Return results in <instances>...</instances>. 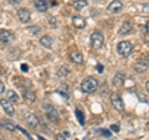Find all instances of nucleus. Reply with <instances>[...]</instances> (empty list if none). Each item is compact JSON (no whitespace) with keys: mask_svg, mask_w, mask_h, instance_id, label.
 Listing matches in <instances>:
<instances>
[{"mask_svg":"<svg viewBox=\"0 0 149 140\" xmlns=\"http://www.w3.org/2000/svg\"><path fill=\"white\" fill-rule=\"evenodd\" d=\"M42 108H44L45 113H46V115H47V118L50 120H52V122H58L60 115H58L57 109H56L54 105L46 103V104H42Z\"/></svg>","mask_w":149,"mask_h":140,"instance_id":"obj_4","label":"nucleus"},{"mask_svg":"<svg viewBox=\"0 0 149 140\" xmlns=\"http://www.w3.org/2000/svg\"><path fill=\"white\" fill-rule=\"evenodd\" d=\"M123 9V3L119 1V0H114L112 1L108 6H107V11L109 14H117Z\"/></svg>","mask_w":149,"mask_h":140,"instance_id":"obj_9","label":"nucleus"},{"mask_svg":"<svg viewBox=\"0 0 149 140\" xmlns=\"http://www.w3.org/2000/svg\"><path fill=\"white\" fill-rule=\"evenodd\" d=\"M117 52L124 58L129 57L130 53L133 52V46L129 41H120L117 45Z\"/></svg>","mask_w":149,"mask_h":140,"instance_id":"obj_2","label":"nucleus"},{"mask_svg":"<svg viewBox=\"0 0 149 140\" xmlns=\"http://www.w3.org/2000/svg\"><path fill=\"white\" fill-rule=\"evenodd\" d=\"M40 44L42 45L44 47H46V49H51V47H52V44H54V40H52V37H51V36L45 35V36H42L40 39Z\"/></svg>","mask_w":149,"mask_h":140,"instance_id":"obj_17","label":"nucleus"},{"mask_svg":"<svg viewBox=\"0 0 149 140\" xmlns=\"http://www.w3.org/2000/svg\"><path fill=\"white\" fill-rule=\"evenodd\" d=\"M143 12L149 15V4H144L143 5Z\"/></svg>","mask_w":149,"mask_h":140,"instance_id":"obj_26","label":"nucleus"},{"mask_svg":"<svg viewBox=\"0 0 149 140\" xmlns=\"http://www.w3.org/2000/svg\"><path fill=\"white\" fill-rule=\"evenodd\" d=\"M22 97L25 98V99H27L29 102H34L36 100V96H35V93L32 92L31 89H22Z\"/></svg>","mask_w":149,"mask_h":140,"instance_id":"obj_18","label":"nucleus"},{"mask_svg":"<svg viewBox=\"0 0 149 140\" xmlns=\"http://www.w3.org/2000/svg\"><path fill=\"white\" fill-rule=\"evenodd\" d=\"M26 30L29 31L30 34H32V35H37L40 32V27L39 26H29Z\"/></svg>","mask_w":149,"mask_h":140,"instance_id":"obj_24","label":"nucleus"},{"mask_svg":"<svg viewBox=\"0 0 149 140\" xmlns=\"http://www.w3.org/2000/svg\"><path fill=\"white\" fill-rule=\"evenodd\" d=\"M0 105H1L3 110L5 112V114L9 116H13L14 113H15V109H14L13 102H10L9 99H1L0 100Z\"/></svg>","mask_w":149,"mask_h":140,"instance_id":"obj_7","label":"nucleus"},{"mask_svg":"<svg viewBox=\"0 0 149 140\" xmlns=\"http://www.w3.org/2000/svg\"><path fill=\"white\" fill-rule=\"evenodd\" d=\"M124 82H125V74L122 73V72L117 73L114 76V78H113V85L116 87H122L124 85Z\"/></svg>","mask_w":149,"mask_h":140,"instance_id":"obj_16","label":"nucleus"},{"mask_svg":"<svg viewBox=\"0 0 149 140\" xmlns=\"http://www.w3.org/2000/svg\"><path fill=\"white\" fill-rule=\"evenodd\" d=\"M39 139H40V140H44V139H42V138H41V137H39Z\"/></svg>","mask_w":149,"mask_h":140,"instance_id":"obj_38","label":"nucleus"},{"mask_svg":"<svg viewBox=\"0 0 149 140\" xmlns=\"http://www.w3.org/2000/svg\"><path fill=\"white\" fill-rule=\"evenodd\" d=\"M87 5H88L87 0H76V1H73V4H72V6L76 9V10H82V9H85Z\"/></svg>","mask_w":149,"mask_h":140,"instance_id":"obj_19","label":"nucleus"},{"mask_svg":"<svg viewBox=\"0 0 149 140\" xmlns=\"http://www.w3.org/2000/svg\"><path fill=\"white\" fill-rule=\"evenodd\" d=\"M149 67V61L147 58H139L138 61L136 62V64H134V72L141 74V73H144L148 69Z\"/></svg>","mask_w":149,"mask_h":140,"instance_id":"obj_6","label":"nucleus"},{"mask_svg":"<svg viewBox=\"0 0 149 140\" xmlns=\"http://www.w3.org/2000/svg\"><path fill=\"white\" fill-rule=\"evenodd\" d=\"M56 140H66V138H65V135H62V134H57L56 135Z\"/></svg>","mask_w":149,"mask_h":140,"instance_id":"obj_28","label":"nucleus"},{"mask_svg":"<svg viewBox=\"0 0 149 140\" xmlns=\"http://www.w3.org/2000/svg\"><path fill=\"white\" fill-rule=\"evenodd\" d=\"M21 71L22 72H27L29 71V66H27V64H21Z\"/></svg>","mask_w":149,"mask_h":140,"instance_id":"obj_29","label":"nucleus"},{"mask_svg":"<svg viewBox=\"0 0 149 140\" xmlns=\"http://www.w3.org/2000/svg\"><path fill=\"white\" fill-rule=\"evenodd\" d=\"M146 89L149 92V81H147V83H146Z\"/></svg>","mask_w":149,"mask_h":140,"instance_id":"obj_35","label":"nucleus"},{"mask_svg":"<svg viewBox=\"0 0 149 140\" xmlns=\"http://www.w3.org/2000/svg\"><path fill=\"white\" fill-rule=\"evenodd\" d=\"M74 114H76L77 116V119H78V122H80L81 125H85V114L82 113V110L81 109H76L74 110Z\"/></svg>","mask_w":149,"mask_h":140,"instance_id":"obj_22","label":"nucleus"},{"mask_svg":"<svg viewBox=\"0 0 149 140\" xmlns=\"http://www.w3.org/2000/svg\"><path fill=\"white\" fill-rule=\"evenodd\" d=\"M146 30H147V32L149 34V21L147 22V25H146Z\"/></svg>","mask_w":149,"mask_h":140,"instance_id":"obj_34","label":"nucleus"},{"mask_svg":"<svg viewBox=\"0 0 149 140\" xmlns=\"http://www.w3.org/2000/svg\"><path fill=\"white\" fill-rule=\"evenodd\" d=\"M34 5L35 8L37 9L39 11L41 12H44L46 11L49 9V3H47V0H35L34 1Z\"/></svg>","mask_w":149,"mask_h":140,"instance_id":"obj_15","label":"nucleus"},{"mask_svg":"<svg viewBox=\"0 0 149 140\" xmlns=\"http://www.w3.org/2000/svg\"><path fill=\"white\" fill-rule=\"evenodd\" d=\"M98 88V79L95 77H87L81 83V89L85 93H93Z\"/></svg>","mask_w":149,"mask_h":140,"instance_id":"obj_1","label":"nucleus"},{"mask_svg":"<svg viewBox=\"0 0 149 140\" xmlns=\"http://www.w3.org/2000/svg\"><path fill=\"white\" fill-rule=\"evenodd\" d=\"M5 92V86H4V83L0 81V93H4Z\"/></svg>","mask_w":149,"mask_h":140,"instance_id":"obj_31","label":"nucleus"},{"mask_svg":"<svg viewBox=\"0 0 149 140\" xmlns=\"http://www.w3.org/2000/svg\"><path fill=\"white\" fill-rule=\"evenodd\" d=\"M30 16H31V14L29 11V9L21 8V9L17 10V17H19V20H20V22H22V24H25V22L29 21Z\"/></svg>","mask_w":149,"mask_h":140,"instance_id":"obj_10","label":"nucleus"},{"mask_svg":"<svg viewBox=\"0 0 149 140\" xmlns=\"http://www.w3.org/2000/svg\"><path fill=\"white\" fill-rule=\"evenodd\" d=\"M25 122L30 125L31 128H36L37 125H39V119H37V116L32 113H26L25 114Z\"/></svg>","mask_w":149,"mask_h":140,"instance_id":"obj_13","label":"nucleus"},{"mask_svg":"<svg viewBox=\"0 0 149 140\" xmlns=\"http://www.w3.org/2000/svg\"><path fill=\"white\" fill-rule=\"evenodd\" d=\"M132 31H133V24L132 22H129V21H127V22H124V24L120 26V29L118 30V34L120 36H127L129 34H132Z\"/></svg>","mask_w":149,"mask_h":140,"instance_id":"obj_12","label":"nucleus"},{"mask_svg":"<svg viewBox=\"0 0 149 140\" xmlns=\"http://www.w3.org/2000/svg\"><path fill=\"white\" fill-rule=\"evenodd\" d=\"M68 74H70V68L67 66H61L60 69L57 71V76L60 78H65V77H67Z\"/></svg>","mask_w":149,"mask_h":140,"instance_id":"obj_20","label":"nucleus"},{"mask_svg":"<svg viewBox=\"0 0 149 140\" xmlns=\"http://www.w3.org/2000/svg\"><path fill=\"white\" fill-rule=\"evenodd\" d=\"M96 68H97V71H98L100 73L103 72V66H102V64H100V63H98V64H97V67H96Z\"/></svg>","mask_w":149,"mask_h":140,"instance_id":"obj_32","label":"nucleus"},{"mask_svg":"<svg viewBox=\"0 0 149 140\" xmlns=\"http://www.w3.org/2000/svg\"><path fill=\"white\" fill-rule=\"evenodd\" d=\"M147 129L149 130V122H148V124H147Z\"/></svg>","mask_w":149,"mask_h":140,"instance_id":"obj_36","label":"nucleus"},{"mask_svg":"<svg viewBox=\"0 0 149 140\" xmlns=\"http://www.w3.org/2000/svg\"><path fill=\"white\" fill-rule=\"evenodd\" d=\"M50 24H51V26H56V25H57V22H56V19H54V17H51L50 19Z\"/></svg>","mask_w":149,"mask_h":140,"instance_id":"obj_30","label":"nucleus"},{"mask_svg":"<svg viewBox=\"0 0 149 140\" xmlns=\"http://www.w3.org/2000/svg\"><path fill=\"white\" fill-rule=\"evenodd\" d=\"M111 103L114 107V109H117L118 112H123L124 110V103L123 99L118 93H112L111 94Z\"/></svg>","mask_w":149,"mask_h":140,"instance_id":"obj_5","label":"nucleus"},{"mask_svg":"<svg viewBox=\"0 0 149 140\" xmlns=\"http://www.w3.org/2000/svg\"><path fill=\"white\" fill-rule=\"evenodd\" d=\"M10 1H11L13 4H20V3L22 1V0H10Z\"/></svg>","mask_w":149,"mask_h":140,"instance_id":"obj_33","label":"nucleus"},{"mask_svg":"<svg viewBox=\"0 0 149 140\" xmlns=\"http://www.w3.org/2000/svg\"><path fill=\"white\" fill-rule=\"evenodd\" d=\"M111 130H112V132L118 133V132H119V125H112V127H111Z\"/></svg>","mask_w":149,"mask_h":140,"instance_id":"obj_27","label":"nucleus"},{"mask_svg":"<svg viewBox=\"0 0 149 140\" xmlns=\"http://www.w3.org/2000/svg\"><path fill=\"white\" fill-rule=\"evenodd\" d=\"M70 60L76 64H82L83 63V55L80 51H72V52L70 53Z\"/></svg>","mask_w":149,"mask_h":140,"instance_id":"obj_14","label":"nucleus"},{"mask_svg":"<svg viewBox=\"0 0 149 140\" xmlns=\"http://www.w3.org/2000/svg\"><path fill=\"white\" fill-rule=\"evenodd\" d=\"M15 40V35L13 34L11 31L9 30H0V41H1L3 44H10L13 41Z\"/></svg>","mask_w":149,"mask_h":140,"instance_id":"obj_8","label":"nucleus"},{"mask_svg":"<svg viewBox=\"0 0 149 140\" xmlns=\"http://www.w3.org/2000/svg\"><path fill=\"white\" fill-rule=\"evenodd\" d=\"M3 128H4V129H6V130H9V132H14V130L16 129L15 125H14L13 123H10V122H5V123H3Z\"/></svg>","mask_w":149,"mask_h":140,"instance_id":"obj_23","label":"nucleus"},{"mask_svg":"<svg viewBox=\"0 0 149 140\" xmlns=\"http://www.w3.org/2000/svg\"><path fill=\"white\" fill-rule=\"evenodd\" d=\"M72 24H73V26L76 27V29L82 30V29H85L86 27V20H85V17H82L80 15H74L72 17Z\"/></svg>","mask_w":149,"mask_h":140,"instance_id":"obj_11","label":"nucleus"},{"mask_svg":"<svg viewBox=\"0 0 149 140\" xmlns=\"http://www.w3.org/2000/svg\"><path fill=\"white\" fill-rule=\"evenodd\" d=\"M6 99H9L10 102H17L19 96L14 91H8L6 92Z\"/></svg>","mask_w":149,"mask_h":140,"instance_id":"obj_21","label":"nucleus"},{"mask_svg":"<svg viewBox=\"0 0 149 140\" xmlns=\"http://www.w3.org/2000/svg\"><path fill=\"white\" fill-rule=\"evenodd\" d=\"M98 132H100L101 134L106 135L107 138H111V132H108V130H107V129H98Z\"/></svg>","mask_w":149,"mask_h":140,"instance_id":"obj_25","label":"nucleus"},{"mask_svg":"<svg viewBox=\"0 0 149 140\" xmlns=\"http://www.w3.org/2000/svg\"><path fill=\"white\" fill-rule=\"evenodd\" d=\"M3 128V123H0V129H1Z\"/></svg>","mask_w":149,"mask_h":140,"instance_id":"obj_37","label":"nucleus"},{"mask_svg":"<svg viewBox=\"0 0 149 140\" xmlns=\"http://www.w3.org/2000/svg\"><path fill=\"white\" fill-rule=\"evenodd\" d=\"M104 44V36L101 31H95L91 35V46L93 50H100Z\"/></svg>","mask_w":149,"mask_h":140,"instance_id":"obj_3","label":"nucleus"}]
</instances>
